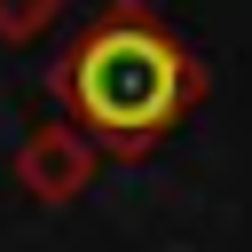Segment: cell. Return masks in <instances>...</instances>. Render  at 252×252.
Masks as SVG:
<instances>
[{"label": "cell", "instance_id": "cell-1", "mask_svg": "<svg viewBox=\"0 0 252 252\" xmlns=\"http://www.w3.org/2000/svg\"><path fill=\"white\" fill-rule=\"evenodd\" d=\"M205 102V63L173 24L118 0L55 63V118L94 142V158H150Z\"/></svg>", "mask_w": 252, "mask_h": 252}, {"label": "cell", "instance_id": "cell-3", "mask_svg": "<svg viewBox=\"0 0 252 252\" xmlns=\"http://www.w3.org/2000/svg\"><path fill=\"white\" fill-rule=\"evenodd\" d=\"M63 24V0H0V47H32Z\"/></svg>", "mask_w": 252, "mask_h": 252}, {"label": "cell", "instance_id": "cell-2", "mask_svg": "<svg viewBox=\"0 0 252 252\" xmlns=\"http://www.w3.org/2000/svg\"><path fill=\"white\" fill-rule=\"evenodd\" d=\"M87 181H94V142L79 126L47 118L16 142V189L32 205H71V197H87Z\"/></svg>", "mask_w": 252, "mask_h": 252}]
</instances>
